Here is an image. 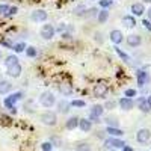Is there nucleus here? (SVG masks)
Listing matches in <instances>:
<instances>
[{
    "label": "nucleus",
    "mask_w": 151,
    "mask_h": 151,
    "mask_svg": "<svg viewBox=\"0 0 151 151\" xmlns=\"http://www.w3.org/2000/svg\"><path fill=\"white\" fill-rule=\"evenodd\" d=\"M151 139V130L150 129H141L136 133V141L139 144H147Z\"/></svg>",
    "instance_id": "obj_6"
},
{
    "label": "nucleus",
    "mask_w": 151,
    "mask_h": 151,
    "mask_svg": "<svg viewBox=\"0 0 151 151\" xmlns=\"http://www.w3.org/2000/svg\"><path fill=\"white\" fill-rule=\"evenodd\" d=\"M106 133H107L110 137H119V136L124 134V132L119 130L118 127H107V129H106Z\"/></svg>",
    "instance_id": "obj_20"
},
{
    "label": "nucleus",
    "mask_w": 151,
    "mask_h": 151,
    "mask_svg": "<svg viewBox=\"0 0 151 151\" xmlns=\"http://www.w3.org/2000/svg\"><path fill=\"white\" fill-rule=\"evenodd\" d=\"M104 122L107 124V127H118V121H116L115 116H107L104 119Z\"/></svg>",
    "instance_id": "obj_26"
},
{
    "label": "nucleus",
    "mask_w": 151,
    "mask_h": 151,
    "mask_svg": "<svg viewBox=\"0 0 151 151\" xmlns=\"http://www.w3.org/2000/svg\"><path fill=\"white\" fill-rule=\"evenodd\" d=\"M70 103L65 101V100H60V101L58 103V112L59 113H68L70 112Z\"/></svg>",
    "instance_id": "obj_19"
},
{
    "label": "nucleus",
    "mask_w": 151,
    "mask_h": 151,
    "mask_svg": "<svg viewBox=\"0 0 151 151\" xmlns=\"http://www.w3.org/2000/svg\"><path fill=\"white\" fill-rule=\"evenodd\" d=\"M15 64H18V58H17L15 55H11V56H8V58H6V60H5V65H6V68H8V67H11V65H15Z\"/></svg>",
    "instance_id": "obj_24"
},
{
    "label": "nucleus",
    "mask_w": 151,
    "mask_h": 151,
    "mask_svg": "<svg viewBox=\"0 0 151 151\" xmlns=\"http://www.w3.org/2000/svg\"><path fill=\"white\" fill-rule=\"evenodd\" d=\"M47 18H48V14L44 9H35L30 12V20L35 23H44L47 21Z\"/></svg>",
    "instance_id": "obj_5"
},
{
    "label": "nucleus",
    "mask_w": 151,
    "mask_h": 151,
    "mask_svg": "<svg viewBox=\"0 0 151 151\" xmlns=\"http://www.w3.org/2000/svg\"><path fill=\"white\" fill-rule=\"evenodd\" d=\"M142 24H144V26H145V27H147V29L151 32V23H150L148 20H144V23H142Z\"/></svg>",
    "instance_id": "obj_40"
},
{
    "label": "nucleus",
    "mask_w": 151,
    "mask_h": 151,
    "mask_svg": "<svg viewBox=\"0 0 151 151\" xmlns=\"http://www.w3.org/2000/svg\"><path fill=\"white\" fill-rule=\"evenodd\" d=\"M85 101H82V100H73V101L70 103V106H73V107H85Z\"/></svg>",
    "instance_id": "obj_32"
},
{
    "label": "nucleus",
    "mask_w": 151,
    "mask_h": 151,
    "mask_svg": "<svg viewBox=\"0 0 151 151\" xmlns=\"http://www.w3.org/2000/svg\"><path fill=\"white\" fill-rule=\"evenodd\" d=\"M139 109L142 110V112H151V106L147 103V100H141V103H139Z\"/></svg>",
    "instance_id": "obj_27"
},
{
    "label": "nucleus",
    "mask_w": 151,
    "mask_h": 151,
    "mask_svg": "<svg viewBox=\"0 0 151 151\" xmlns=\"http://www.w3.org/2000/svg\"><path fill=\"white\" fill-rule=\"evenodd\" d=\"M127 44H129V47H132V48H134V47H139L141 44H142V38H141V35H137V33H132V35H129L127 36Z\"/></svg>",
    "instance_id": "obj_9"
},
{
    "label": "nucleus",
    "mask_w": 151,
    "mask_h": 151,
    "mask_svg": "<svg viewBox=\"0 0 151 151\" xmlns=\"http://www.w3.org/2000/svg\"><path fill=\"white\" fill-rule=\"evenodd\" d=\"M52 148H53L52 141H48V142H42V144H41V150H42V151H52Z\"/></svg>",
    "instance_id": "obj_31"
},
{
    "label": "nucleus",
    "mask_w": 151,
    "mask_h": 151,
    "mask_svg": "<svg viewBox=\"0 0 151 151\" xmlns=\"http://www.w3.org/2000/svg\"><path fill=\"white\" fill-rule=\"evenodd\" d=\"M101 36H103V35L100 33V32H95V33H94V40H95L98 44H101V42H103V38H101Z\"/></svg>",
    "instance_id": "obj_37"
},
{
    "label": "nucleus",
    "mask_w": 151,
    "mask_h": 151,
    "mask_svg": "<svg viewBox=\"0 0 151 151\" xmlns=\"http://www.w3.org/2000/svg\"><path fill=\"white\" fill-rule=\"evenodd\" d=\"M59 91L62 95H71L73 94V85L70 83H60L59 85Z\"/></svg>",
    "instance_id": "obj_18"
},
{
    "label": "nucleus",
    "mask_w": 151,
    "mask_h": 151,
    "mask_svg": "<svg viewBox=\"0 0 151 151\" xmlns=\"http://www.w3.org/2000/svg\"><path fill=\"white\" fill-rule=\"evenodd\" d=\"M8 9H9L8 5H0V15H6L8 14Z\"/></svg>",
    "instance_id": "obj_38"
},
{
    "label": "nucleus",
    "mask_w": 151,
    "mask_h": 151,
    "mask_svg": "<svg viewBox=\"0 0 151 151\" xmlns=\"http://www.w3.org/2000/svg\"><path fill=\"white\" fill-rule=\"evenodd\" d=\"M130 11L133 12V15H142L144 12H145V8H144V5L142 3H133L132 5V8H130Z\"/></svg>",
    "instance_id": "obj_17"
},
{
    "label": "nucleus",
    "mask_w": 151,
    "mask_h": 151,
    "mask_svg": "<svg viewBox=\"0 0 151 151\" xmlns=\"http://www.w3.org/2000/svg\"><path fill=\"white\" fill-rule=\"evenodd\" d=\"M104 145L106 147H112V148H122L125 145V142L118 139V137H107V139L104 141Z\"/></svg>",
    "instance_id": "obj_10"
},
{
    "label": "nucleus",
    "mask_w": 151,
    "mask_h": 151,
    "mask_svg": "<svg viewBox=\"0 0 151 151\" xmlns=\"http://www.w3.org/2000/svg\"><path fill=\"white\" fill-rule=\"evenodd\" d=\"M65 127L68 130H74V129H77L79 127V118L77 116H70L65 122Z\"/></svg>",
    "instance_id": "obj_16"
},
{
    "label": "nucleus",
    "mask_w": 151,
    "mask_h": 151,
    "mask_svg": "<svg viewBox=\"0 0 151 151\" xmlns=\"http://www.w3.org/2000/svg\"><path fill=\"white\" fill-rule=\"evenodd\" d=\"M40 119H41V122H42L44 125L53 127V125H56V122H58V115H56L55 112H52V110H47V112L41 113Z\"/></svg>",
    "instance_id": "obj_3"
},
{
    "label": "nucleus",
    "mask_w": 151,
    "mask_h": 151,
    "mask_svg": "<svg viewBox=\"0 0 151 151\" xmlns=\"http://www.w3.org/2000/svg\"><path fill=\"white\" fill-rule=\"evenodd\" d=\"M40 103H41V106H44L45 109H50V107H53V106H55V103H56V97H55L53 92L45 91V92H42L41 97H40Z\"/></svg>",
    "instance_id": "obj_2"
},
{
    "label": "nucleus",
    "mask_w": 151,
    "mask_h": 151,
    "mask_svg": "<svg viewBox=\"0 0 151 151\" xmlns=\"http://www.w3.org/2000/svg\"><path fill=\"white\" fill-rule=\"evenodd\" d=\"M12 50H14L15 53H21V52L26 50V44H24V42H18V44H15L14 47H12Z\"/></svg>",
    "instance_id": "obj_28"
},
{
    "label": "nucleus",
    "mask_w": 151,
    "mask_h": 151,
    "mask_svg": "<svg viewBox=\"0 0 151 151\" xmlns=\"http://www.w3.org/2000/svg\"><path fill=\"white\" fill-rule=\"evenodd\" d=\"M55 33H56V30H55V27L52 26V24H44V26L41 27V30H40L41 38H42V40H45V41L53 40Z\"/></svg>",
    "instance_id": "obj_4"
},
{
    "label": "nucleus",
    "mask_w": 151,
    "mask_h": 151,
    "mask_svg": "<svg viewBox=\"0 0 151 151\" xmlns=\"http://www.w3.org/2000/svg\"><path fill=\"white\" fill-rule=\"evenodd\" d=\"M97 20H98V23H106L107 20H109V11L107 9H103V11H100L98 14H97Z\"/></svg>",
    "instance_id": "obj_23"
},
{
    "label": "nucleus",
    "mask_w": 151,
    "mask_h": 151,
    "mask_svg": "<svg viewBox=\"0 0 151 151\" xmlns=\"http://www.w3.org/2000/svg\"><path fill=\"white\" fill-rule=\"evenodd\" d=\"M21 71H23V68H21L20 64H15V65L8 67V76H9V77H12V79L20 77V76H21Z\"/></svg>",
    "instance_id": "obj_11"
},
{
    "label": "nucleus",
    "mask_w": 151,
    "mask_h": 151,
    "mask_svg": "<svg viewBox=\"0 0 151 151\" xmlns=\"http://www.w3.org/2000/svg\"><path fill=\"white\" fill-rule=\"evenodd\" d=\"M147 14H148V21H151V8L148 9V12H147Z\"/></svg>",
    "instance_id": "obj_43"
},
{
    "label": "nucleus",
    "mask_w": 151,
    "mask_h": 151,
    "mask_svg": "<svg viewBox=\"0 0 151 151\" xmlns=\"http://www.w3.org/2000/svg\"><path fill=\"white\" fill-rule=\"evenodd\" d=\"M76 151H91V145L88 142H79L76 145Z\"/></svg>",
    "instance_id": "obj_25"
},
{
    "label": "nucleus",
    "mask_w": 151,
    "mask_h": 151,
    "mask_svg": "<svg viewBox=\"0 0 151 151\" xmlns=\"http://www.w3.org/2000/svg\"><path fill=\"white\" fill-rule=\"evenodd\" d=\"M122 24L125 27H134L136 26V20H134L133 15H125V17H122Z\"/></svg>",
    "instance_id": "obj_22"
},
{
    "label": "nucleus",
    "mask_w": 151,
    "mask_h": 151,
    "mask_svg": "<svg viewBox=\"0 0 151 151\" xmlns=\"http://www.w3.org/2000/svg\"><path fill=\"white\" fill-rule=\"evenodd\" d=\"M107 92H109V88H107V85H104V83H97V85L94 86V95H95L97 98H104V97L107 95Z\"/></svg>",
    "instance_id": "obj_7"
},
{
    "label": "nucleus",
    "mask_w": 151,
    "mask_h": 151,
    "mask_svg": "<svg viewBox=\"0 0 151 151\" xmlns=\"http://www.w3.org/2000/svg\"><path fill=\"white\" fill-rule=\"evenodd\" d=\"M115 52H116V55H118L119 58H122V59H124L125 62H129V60H130V56H129V55H125V53L122 52V50H121V48H118V47H115Z\"/></svg>",
    "instance_id": "obj_29"
},
{
    "label": "nucleus",
    "mask_w": 151,
    "mask_h": 151,
    "mask_svg": "<svg viewBox=\"0 0 151 151\" xmlns=\"http://www.w3.org/2000/svg\"><path fill=\"white\" fill-rule=\"evenodd\" d=\"M122 150H124V151H133V148H132V147H127V145H124Z\"/></svg>",
    "instance_id": "obj_42"
},
{
    "label": "nucleus",
    "mask_w": 151,
    "mask_h": 151,
    "mask_svg": "<svg viewBox=\"0 0 151 151\" xmlns=\"http://www.w3.org/2000/svg\"><path fill=\"white\" fill-rule=\"evenodd\" d=\"M144 2H145V3H151V0H144Z\"/></svg>",
    "instance_id": "obj_45"
},
{
    "label": "nucleus",
    "mask_w": 151,
    "mask_h": 151,
    "mask_svg": "<svg viewBox=\"0 0 151 151\" xmlns=\"http://www.w3.org/2000/svg\"><path fill=\"white\" fill-rule=\"evenodd\" d=\"M79 129L83 132V133H88V132H91L92 129V121L91 119H79Z\"/></svg>",
    "instance_id": "obj_13"
},
{
    "label": "nucleus",
    "mask_w": 151,
    "mask_h": 151,
    "mask_svg": "<svg viewBox=\"0 0 151 151\" xmlns=\"http://www.w3.org/2000/svg\"><path fill=\"white\" fill-rule=\"evenodd\" d=\"M26 55L29 58H35L36 56V48L35 47H26Z\"/></svg>",
    "instance_id": "obj_34"
},
{
    "label": "nucleus",
    "mask_w": 151,
    "mask_h": 151,
    "mask_svg": "<svg viewBox=\"0 0 151 151\" xmlns=\"http://www.w3.org/2000/svg\"><path fill=\"white\" fill-rule=\"evenodd\" d=\"M112 5H113V0H100V6L104 8V9L110 8Z\"/></svg>",
    "instance_id": "obj_33"
},
{
    "label": "nucleus",
    "mask_w": 151,
    "mask_h": 151,
    "mask_svg": "<svg viewBox=\"0 0 151 151\" xmlns=\"http://www.w3.org/2000/svg\"><path fill=\"white\" fill-rule=\"evenodd\" d=\"M113 106H115V103H113V101H107L103 107H106V109H113Z\"/></svg>",
    "instance_id": "obj_39"
},
{
    "label": "nucleus",
    "mask_w": 151,
    "mask_h": 151,
    "mask_svg": "<svg viewBox=\"0 0 151 151\" xmlns=\"http://www.w3.org/2000/svg\"><path fill=\"white\" fill-rule=\"evenodd\" d=\"M133 100L132 98H127V97H122L121 100H119V107L122 109V110H130L132 107H133Z\"/></svg>",
    "instance_id": "obj_14"
},
{
    "label": "nucleus",
    "mask_w": 151,
    "mask_h": 151,
    "mask_svg": "<svg viewBox=\"0 0 151 151\" xmlns=\"http://www.w3.org/2000/svg\"><path fill=\"white\" fill-rule=\"evenodd\" d=\"M103 112H104V107H103L101 104H94V106L91 107L89 118H91L92 121H97V122H98V118L103 115Z\"/></svg>",
    "instance_id": "obj_8"
},
{
    "label": "nucleus",
    "mask_w": 151,
    "mask_h": 151,
    "mask_svg": "<svg viewBox=\"0 0 151 151\" xmlns=\"http://www.w3.org/2000/svg\"><path fill=\"white\" fill-rule=\"evenodd\" d=\"M73 12H74L76 15H83L85 12H86V6L85 5H80V6H77L76 9H73Z\"/></svg>",
    "instance_id": "obj_30"
},
{
    "label": "nucleus",
    "mask_w": 151,
    "mask_h": 151,
    "mask_svg": "<svg viewBox=\"0 0 151 151\" xmlns=\"http://www.w3.org/2000/svg\"><path fill=\"white\" fill-rule=\"evenodd\" d=\"M65 27H67V26H65V23H60V24H59V27H58V30H59V32H64Z\"/></svg>",
    "instance_id": "obj_41"
},
{
    "label": "nucleus",
    "mask_w": 151,
    "mask_h": 151,
    "mask_svg": "<svg viewBox=\"0 0 151 151\" xmlns=\"http://www.w3.org/2000/svg\"><path fill=\"white\" fill-rule=\"evenodd\" d=\"M136 94H137V92H136V89H125V92H124V95H125V97H127V98H132V100L136 97Z\"/></svg>",
    "instance_id": "obj_35"
},
{
    "label": "nucleus",
    "mask_w": 151,
    "mask_h": 151,
    "mask_svg": "<svg viewBox=\"0 0 151 151\" xmlns=\"http://www.w3.org/2000/svg\"><path fill=\"white\" fill-rule=\"evenodd\" d=\"M17 11H18V8H17V6H9V9H8V14H6L5 17H11V15H15V14H17Z\"/></svg>",
    "instance_id": "obj_36"
},
{
    "label": "nucleus",
    "mask_w": 151,
    "mask_h": 151,
    "mask_svg": "<svg viewBox=\"0 0 151 151\" xmlns=\"http://www.w3.org/2000/svg\"><path fill=\"white\" fill-rule=\"evenodd\" d=\"M21 98H23V92H20V91H18V92H14V94H11L9 97H6L3 103H5V106H6L12 113H15V112H17L15 103L18 101V100H21Z\"/></svg>",
    "instance_id": "obj_1"
},
{
    "label": "nucleus",
    "mask_w": 151,
    "mask_h": 151,
    "mask_svg": "<svg viewBox=\"0 0 151 151\" xmlns=\"http://www.w3.org/2000/svg\"><path fill=\"white\" fill-rule=\"evenodd\" d=\"M92 2H94V0H92Z\"/></svg>",
    "instance_id": "obj_47"
},
{
    "label": "nucleus",
    "mask_w": 151,
    "mask_h": 151,
    "mask_svg": "<svg viewBox=\"0 0 151 151\" xmlns=\"http://www.w3.org/2000/svg\"><path fill=\"white\" fill-rule=\"evenodd\" d=\"M11 89H12L11 82H8V80H5V79H0V94H2V95H6Z\"/></svg>",
    "instance_id": "obj_15"
},
{
    "label": "nucleus",
    "mask_w": 151,
    "mask_h": 151,
    "mask_svg": "<svg viewBox=\"0 0 151 151\" xmlns=\"http://www.w3.org/2000/svg\"><path fill=\"white\" fill-rule=\"evenodd\" d=\"M122 32L121 30H118V29H113L110 33H109V38H110V41L113 42V44H121L122 42Z\"/></svg>",
    "instance_id": "obj_12"
},
{
    "label": "nucleus",
    "mask_w": 151,
    "mask_h": 151,
    "mask_svg": "<svg viewBox=\"0 0 151 151\" xmlns=\"http://www.w3.org/2000/svg\"><path fill=\"white\" fill-rule=\"evenodd\" d=\"M147 80H148V74H147L144 70H139V71H137V85L142 88V86L147 83Z\"/></svg>",
    "instance_id": "obj_21"
},
{
    "label": "nucleus",
    "mask_w": 151,
    "mask_h": 151,
    "mask_svg": "<svg viewBox=\"0 0 151 151\" xmlns=\"http://www.w3.org/2000/svg\"><path fill=\"white\" fill-rule=\"evenodd\" d=\"M0 59H2V53H0Z\"/></svg>",
    "instance_id": "obj_46"
},
{
    "label": "nucleus",
    "mask_w": 151,
    "mask_h": 151,
    "mask_svg": "<svg viewBox=\"0 0 151 151\" xmlns=\"http://www.w3.org/2000/svg\"><path fill=\"white\" fill-rule=\"evenodd\" d=\"M147 103H148V104H150V106H151V95H150V97H148V98H147Z\"/></svg>",
    "instance_id": "obj_44"
}]
</instances>
